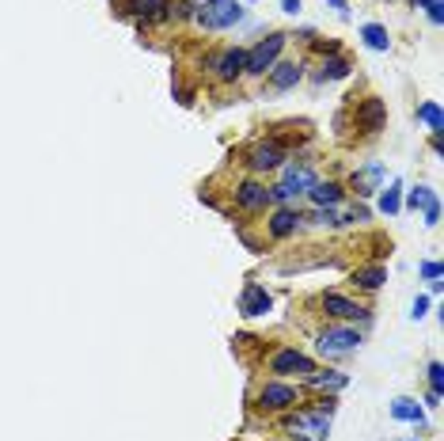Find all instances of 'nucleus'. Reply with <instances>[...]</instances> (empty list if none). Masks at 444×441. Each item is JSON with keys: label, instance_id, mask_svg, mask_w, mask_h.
Here are the masks:
<instances>
[{"label": "nucleus", "instance_id": "f257e3e1", "mask_svg": "<svg viewBox=\"0 0 444 441\" xmlns=\"http://www.w3.org/2000/svg\"><path fill=\"white\" fill-rule=\"evenodd\" d=\"M330 415H334V399H327L319 407H304L289 419V434H293V441H327Z\"/></svg>", "mask_w": 444, "mask_h": 441}, {"label": "nucleus", "instance_id": "f03ea898", "mask_svg": "<svg viewBox=\"0 0 444 441\" xmlns=\"http://www.w3.org/2000/svg\"><path fill=\"white\" fill-rule=\"evenodd\" d=\"M190 15L205 31H224V27H232V23L244 19V8H239V0H201Z\"/></svg>", "mask_w": 444, "mask_h": 441}, {"label": "nucleus", "instance_id": "7ed1b4c3", "mask_svg": "<svg viewBox=\"0 0 444 441\" xmlns=\"http://www.w3.org/2000/svg\"><path fill=\"white\" fill-rule=\"evenodd\" d=\"M285 42H289V35H270V38H262L255 50H247V65H244V73L266 76L273 65H278V58H281V50H285Z\"/></svg>", "mask_w": 444, "mask_h": 441}, {"label": "nucleus", "instance_id": "20e7f679", "mask_svg": "<svg viewBox=\"0 0 444 441\" xmlns=\"http://www.w3.org/2000/svg\"><path fill=\"white\" fill-rule=\"evenodd\" d=\"M311 183H316L311 164H289L285 179H281L278 187H270V202H289V198H296V194H308Z\"/></svg>", "mask_w": 444, "mask_h": 441}, {"label": "nucleus", "instance_id": "39448f33", "mask_svg": "<svg viewBox=\"0 0 444 441\" xmlns=\"http://www.w3.org/2000/svg\"><path fill=\"white\" fill-rule=\"evenodd\" d=\"M361 342V335L353 327H327L319 335V354L323 358H342V354H353Z\"/></svg>", "mask_w": 444, "mask_h": 441}, {"label": "nucleus", "instance_id": "423d86ee", "mask_svg": "<svg viewBox=\"0 0 444 441\" xmlns=\"http://www.w3.org/2000/svg\"><path fill=\"white\" fill-rule=\"evenodd\" d=\"M232 198H236V206H239L244 213H258V210H266V206H270V190H266L262 183H255V179L236 183Z\"/></svg>", "mask_w": 444, "mask_h": 441}, {"label": "nucleus", "instance_id": "0eeeda50", "mask_svg": "<svg viewBox=\"0 0 444 441\" xmlns=\"http://www.w3.org/2000/svg\"><path fill=\"white\" fill-rule=\"evenodd\" d=\"M270 369H273V373H281V376H289V373L308 376V373H316V362H311L308 354H300V350L285 347V350H278V354L270 358Z\"/></svg>", "mask_w": 444, "mask_h": 441}, {"label": "nucleus", "instance_id": "6e6552de", "mask_svg": "<svg viewBox=\"0 0 444 441\" xmlns=\"http://www.w3.org/2000/svg\"><path fill=\"white\" fill-rule=\"evenodd\" d=\"M293 403H296L293 384L270 381V384H262V392H258V407H262V411H285V407H293Z\"/></svg>", "mask_w": 444, "mask_h": 441}, {"label": "nucleus", "instance_id": "1a4fd4ad", "mask_svg": "<svg viewBox=\"0 0 444 441\" xmlns=\"http://www.w3.org/2000/svg\"><path fill=\"white\" fill-rule=\"evenodd\" d=\"M244 65H247V50H239V46H232V50L209 58V69H213L221 80H239L244 76Z\"/></svg>", "mask_w": 444, "mask_h": 441}, {"label": "nucleus", "instance_id": "9d476101", "mask_svg": "<svg viewBox=\"0 0 444 441\" xmlns=\"http://www.w3.org/2000/svg\"><path fill=\"white\" fill-rule=\"evenodd\" d=\"M281 160H285L281 141H258V145H251V152H247V164H251L255 172H273V167H281Z\"/></svg>", "mask_w": 444, "mask_h": 441}, {"label": "nucleus", "instance_id": "9b49d317", "mask_svg": "<svg viewBox=\"0 0 444 441\" xmlns=\"http://www.w3.org/2000/svg\"><path fill=\"white\" fill-rule=\"evenodd\" d=\"M384 122H387V107H384V99L368 95V99L357 103V126H361L365 133H380Z\"/></svg>", "mask_w": 444, "mask_h": 441}, {"label": "nucleus", "instance_id": "f8f14e48", "mask_svg": "<svg viewBox=\"0 0 444 441\" xmlns=\"http://www.w3.org/2000/svg\"><path fill=\"white\" fill-rule=\"evenodd\" d=\"M300 221H304V217H300L296 210H273L270 221H266V228H270L273 240H289L296 228H300Z\"/></svg>", "mask_w": 444, "mask_h": 441}, {"label": "nucleus", "instance_id": "ddd939ff", "mask_svg": "<svg viewBox=\"0 0 444 441\" xmlns=\"http://www.w3.org/2000/svg\"><path fill=\"white\" fill-rule=\"evenodd\" d=\"M323 308H327L330 316H338V319H357V316H365V308H361L357 301H350V297H342V293H323Z\"/></svg>", "mask_w": 444, "mask_h": 441}, {"label": "nucleus", "instance_id": "4468645a", "mask_svg": "<svg viewBox=\"0 0 444 441\" xmlns=\"http://www.w3.org/2000/svg\"><path fill=\"white\" fill-rule=\"evenodd\" d=\"M239 312H244V316H262V312H270V293L251 282L244 290V297H239Z\"/></svg>", "mask_w": 444, "mask_h": 441}, {"label": "nucleus", "instance_id": "2eb2a0df", "mask_svg": "<svg viewBox=\"0 0 444 441\" xmlns=\"http://www.w3.org/2000/svg\"><path fill=\"white\" fill-rule=\"evenodd\" d=\"M380 179H384V164H368V167H361V172H353V190L365 198L380 187Z\"/></svg>", "mask_w": 444, "mask_h": 441}, {"label": "nucleus", "instance_id": "dca6fc26", "mask_svg": "<svg viewBox=\"0 0 444 441\" xmlns=\"http://www.w3.org/2000/svg\"><path fill=\"white\" fill-rule=\"evenodd\" d=\"M308 198H311V202H316V206H323V210H327V206H338V202H342V187H338V183H311V187H308Z\"/></svg>", "mask_w": 444, "mask_h": 441}, {"label": "nucleus", "instance_id": "f3484780", "mask_svg": "<svg viewBox=\"0 0 444 441\" xmlns=\"http://www.w3.org/2000/svg\"><path fill=\"white\" fill-rule=\"evenodd\" d=\"M167 4H171V0H126V8L133 15H141V19H164Z\"/></svg>", "mask_w": 444, "mask_h": 441}, {"label": "nucleus", "instance_id": "a211bd4d", "mask_svg": "<svg viewBox=\"0 0 444 441\" xmlns=\"http://www.w3.org/2000/svg\"><path fill=\"white\" fill-rule=\"evenodd\" d=\"M391 415H395L399 422H414V426H422V422H425V411L414 403V399H407V396H399V399L391 403Z\"/></svg>", "mask_w": 444, "mask_h": 441}, {"label": "nucleus", "instance_id": "6ab92c4d", "mask_svg": "<svg viewBox=\"0 0 444 441\" xmlns=\"http://www.w3.org/2000/svg\"><path fill=\"white\" fill-rule=\"evenodd\" d=\"M296 80H300V65H293V61H281V65H273V69H270V84L278 88V92L293 88Z\"/></svg>", "mask_w": 444, "mask_h": 441}, {"label": "nucleus", "instance_id": "aec40b11", "mask_svg": "<svg viewBox=\"0 0 444 441\" xmlns=\"http://www.w3.org/2000/svg\"><path fill=\"white\" fill-rule=\"evenodd\" d=\"M353 282L361 285V290H380V285L387 282V270L376 263V267H361V270H353Z\"/></svg>", "mask_w": 444, "mask_h": 441}, {"label": "nucleus", "instance_id": "412c9836", "mask_svg": "<svg viewBox=\"0 0 444 441\" xmlns=\"http://www.w3.org/2000/svg\"><path fill=\"white\" fill-rule=\"evenodd\" d=\"M345 381H350V376L345 373H334V369H330V373H308V384L311 388H327V392H338V388H345Z\"/></svg>", "mask_w": 444, "mask_h": 441}, {"label": "nucleus", "instance_id": "4be33fe9", "mask_svg": "<svg viewBox=\"0 0 444 441\" xmlns=\"http://www.w3.org/2000/svg\"><path fill=\"white\" fill-rule=\"evenodd\" d=\"M361 38H365L368 50H387V46H391L387 27H380V23H365V27H361Z\"/></svg>", "mask_w": 444, "mask_h": 441}, {"label": "nucleus", "instance_id": "5701e85b", "mask_svg": "<svg viewBox=\"0 0 444 441\" xmlns=\"http://www.w3.org/2000/svg\"><path fill=\"white\" fill-rule=\"evenodd\" d=\"M418 118H422V122H425V126H429V130L441 138L444 118H441V107H437V103H422V107H418Z\"/></svg>", "mask_w": 444, "mask_h": 441}, {"label": "nucleus", "instance_id": "b1692460", "mask_svg": "<svg viewBox=\"0 0 444 441\" xmlns=\"http://www.w3.org/2000/svg\"><path fill=\"white\" fill-rule=\"evenodd\" d=\"M342 76H350V61H342V58H327V61H323L319 80H342Z\"/></svg>", "mask_w": 444, "mask_h": 441}, {"label": "nucleus", "instance_id": "393cba45", "mask_svg": "<svg viewBox=\"0 0 444 441\" xmlns=\"http://www.w3.org/2000/svg\"><path fill=\"white\" fill-rule=\"evenodd\" d=\"M399 190H402V183L395 179L391 187L384 190V198H380V210L387 213V217H391V213H399V206H402V194H399Z\"/></svg>", "mask_w": 444, "mask_h": 441}, {"label": "nucleus", "instance_id": "a878e982", "mask_svg": "<svg viewBox=\"0 0 444 441\" xmlns=\"http://www.w3.org/2000/svg\"><path fill=\"white\" fill-rule=\"evenodd\" d=\"M433 202H437V194H433L429 187H414V190H410V210H429Z\"/></svg>", "mask_w": 444, "mask_h": 441}, {"label": "nucleus", "instance_id": "bb28decb", "mask_svg": "<svg viewBox=\"0 0 444 441\" xmlns=\"http://www.w3.org/2000/svg\"><path fill=\"white\" fill-rule=\"evenodd\" d=\"M418 4L425 8V15H429L433 23H444V0H418Z\"/></svg>", "mask_w": 444, "mask_h": 441}, {"label": "nucleus", "instance_id": "cd10ccee", "mask_svg": "<svg viewBox=\"0 0 444 441\" xmlns=\"http://www.w3.org/2000/svg\"><path fill=\"white\" fill-rule=\"evenodd\" d=\"M429 388L441 396V388H444V369H441V362H433V365H429Z\"/></svg>", "mask_w": 444, "mask_h": 441}, {"label": "nucleus", "instance_id": "c85d7f7f", "mask_svg": "<svg viewBox=\"0 0 444 441\" xmlns=\"http://www.w3.org/2000/svg\"><path fill=\"white\" fill-rule=\"evenodd\" d=\"M422 274L429 278V282H441V263H433V259L422 263Z\"/></svg>", "mask_w": 444, "mask_h": 441}, {"label": "nucleus", "instance_id": "c756f323", "mask_svg": "<svg viewBox=\"0 0 444 441\" xmlns=\"http://www.w3.org/2000/svg\"><path fill=\"white\" fill-rule=\"evenodd\" d=\"M425 224H429V228H437V224H441V202H433L429 210H425Z\"/></svg>", "mask_w": 444, "mask_h": 441}, {"label": "nucleus", "instance_id": "7c9ffc66", "mask_svg": "<svg viewBox=\"0 0 444 441\" xmlns=\"http://www.w3.org/2000/svg\"><path fill=\"white\" fill-rule=\"evenodd\" d=\"M425 308H429V301H425V297H418V301H414V312H410V316L422 319V316H425Z\"/></svg>", "mask_w": 444, "mask_h": 441}, {"label": "nucleus", "instance_id": "2f4dec72", "mask_svg": "<svg viewBox=\"0 0 444 441\" xmlns=\"http://www.w3.org/2000/svg\"><path fill=\"white\" fill-rule=\"evenodd\" d=\"M281 8H285V12H293V15H296V12H300V8H304V4H300V0H281Z\"/></svg>", "mask_w": 444, "mask_h": 441}, {"label": "nucleus", "instance_id": "473e14b6", "mask_svg": "<svg viewBox=\"0 0 444 441\" xmlns=\"http://www.w3.org/2000/svg\"><path fill=\"white\" fill-rule=\"evenodd\" d=\"M330 8H334L338 15H350V8H345V0H330Z\"/></svg>", "mask_w": 444, "mask_h": 441}]
</instances>
